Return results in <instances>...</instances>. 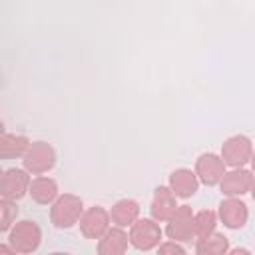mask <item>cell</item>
I'll return each instance as SVG.
<instances>
[{
  "label": "cell",
  "mask_w": 255,
  "mask_h": 255,
  "mask_svg": "<svg viewBox=\"0 0 255 255\" xmlns=\"http://www.w3.org/2000/svg\"><path fill=\"white\" fill-rule=\"evenodd\" d=\"M128 239L129 237L120 227L108 229L98 243V253L100 255H122L128 249Z\"/></svg>",
  "instance_id": "cell-14"
},
{
  "label": "cell",
  "mask_w": 255,
  "mask_h": 255,
  "mask_svg": "<svg viewBox=\"0 0 255 255\" xmlns=\"http://www.w3.org/2000/svg\"><path fill=\"white\" fill-rule=\"evenodd\" d=\"M251 195H253V201H255V179H253V185H251Z\"/></svg>",
  "instance_id": "cell-22"
},
{
  "label": "cell",
  "mask_w": 255,
  "mask_h": 255,
  "mask_svg": "<svg viewBox=\"0 0 255 255\" xmlns=\"http://www.w3.org/2000/svg\"><path fill=\"white\" fill-rule=\"evenodd\" d=\"M215 213L209 211V209H203L199 213H195V237L197 239H203L207 235H211L215 231Z\"/></svg>",
  "instance_id": "cell-19"
},
{
  "label": "cell",
  "mask_w": 255,
  "mask_h": 255,
  "mask_svg": "<svg viewBox=\"0 0 255 255\" xmlns=\"http://www.w3.org/2000/svg\"><path fill=\"white\" fill-rule=\"evenodd\" d=\"M227 249H229V243L223 233H211L203 239H197V245H195V251L199 255H221Z\"/></svg>",
  "instance_id": "cell-18"
},
{
  "label": "cell",
  "mask_w": 255,
  "mask_h": 255,
  "mask_svg": "<svg viewBox=\"0 0 255 255\" xmlns=\"http://www.w3.org/2000/svg\"><path fill=\"white\" fill-rule=\"evenodd\" d=\"M82 211H84L82 199L76 197V195L66 193V195H60L54 201L52 211H50V219L58 229H70L72 225H76L80 221Z\"/></svg>",
  "instance_id": "cell-1"
},
{
  "label": "cell",
  "mask_w": 255,
  "mask_h": 255,
  "mask_svg": "<svg viewBox=\"0 0 255 255\" xmlns=\"http://www.w3.org/2000/svg\"><path fill=\"white\" fill-rule=\"evenodd\" d=\"M251 185H253V175L251 171L247 169H241V167H235L233 171L225 173L223 179H221V191L229 197L233 195H243L247 191H251Z\"/></svg>",
  "instance_id": "cell-12"
},
{
  "label": "cell",
  "mask_w": 255,
  "mask_h": 255,
  "mask_svg": "<svg viewBox=\"0 0 255 255\" xmlns=\"http://www.w3.org/2000/svg\"><path fill=\"white\" fill-rule=\"evenodd\" d=\"M185 249L181 245H177V241L171 239V243H163L159 245V253H183Z\"/></svg>",
  "instance_id": "cell-21"
},
{
  "label": "cell",
  "mask_w": 255,
  "mask_h": 255,
  "mask_svg": "<svg viewBox=\"0 0 255 255\" xmlns=\"http://www.w3.org/2000/svg\"><path fill=\"white\" fill-rule=\"evenodd\" d=\"M251 167H253V171H255V153L251 155Z\"/></svg>",
  "instance_id": "cell-23"
},
{
  "label": "cell",
  "mask_w": 255,
  "mask_h": 255,
  "mask_svg": "<svg viewBox=\"0 0 255 255\" xmlns=\"http://www.w3.org/2000/svg\"><path fill=\"white\" fill-rule=\"evenodd\" d=\"M161 229L151 219H135L129 229V243L139 251H149L159 245Z\"/></svg>",
  "instance_id": "cell-4"
},
{
  "label": "cell",
  "mask_w": 255,
  "mask_h": 255,
  "mask_svg": "<svg viewBox=\"0 0 255 255\" xmlns=\"http://www.w3.org/2000/svg\"><path fill=\"white\" fill-rule=\"evenodd\" d=\"M251 155H253V145L247 135H233L225 139L221 145V157L225 165L241 167L247 161H251Z\"/></svg>",
  "instance_id": "cell-6"
},
{
  "label": "cell",
  "mask_w": 255,
  "mask_h": 255,
  "mask_svg": "<svg viewBox=\"0 0 255 255\" xmlns=\"http://www.w3.org/2000/svg\"><path fill=\"white\" fill-rule=\"evenodd\" d=\"M30 191V177L26 175L24 169H6L2 179H0V193L4 199H20Z\"/></svg>",
  "instance_id": "cell-8"
},
{
  "label": "cell",
  "mask_w": 255,
  "mask_h": 255,
  "mask_svg": "<svg viewBox=\"0 0 255 255\" xmlns=\"http://www.w3.org/2000/svg\"><path fill=\"white\" fill-rule=\"evenodd\" d=\"M8 241L12 245V251L32 253L38 249V245L42 241V231L34 221H20L12 227Z\"/></svg>",
  "instance_id": "cell-3"
},
{
  "label": "cell",
  "mask_w": 255,
  "mask_h": 255,
  "mask_svg": "<svg viewBox=\"0 0 255 255\" xmlns=\"http://www.w3.org/2000/svg\"><path fill=\"white\" fill-rule=\"evenodd\" d=\"M219 217H221V221H223L225 227L239 229V227H243L247 223L249 211H247V205L243 201L229 197V199L221 201V205H219Z\"/></svg>",
  "instance_id": "cell-10"
},
{
  "label": "cell",
  "mask_w": 255,
  "mask_h": 255,
  "mask_svg": "<svg viewBox=\"0 0 255 255\" xmlns=\"http://www.w3.org/2000/svg\"><path fill=\"white\" fill-rule=\"evenodd\" d=\"M28 193L32 195V199H34L36 203L48 205V203H52V201L56 199V195H58V185H56V181H54L52 177L40 175V177H36V179L30 181V191H28Z\"/></svg>",
  "instance_id": "cell-15"
},
{
  "label": "cell",
  "mask_w": 255,
  "mask_h": 255,
  "mask_svg": "<svg viewBox=\"0 0 255 255\" xmlns=\"http://www.w3.org/2000/svg\"><path fill=\"white\" fill-rule=\"evenodd\" d=\"M195 173L205 185H217L225 175V161L215 153H203L195 161Z\"/></svg>",
  "instance_id": "cell-9"
},
{
  "label": "cell",
  "mask_w": 255,
  "mask_h": 255,
  "mask_svg": "<svg viewBox=\"0 0 255 255\" xmlns=\"http://www.w3.org/2000/svg\"><path fill=\"white\" fill-rule=\"evenodd\" d=\"M110 213L100 207V205H94L90 207L82 217H80V231L84 237L88 239H102L104 233L108 231V225H110Z\"/></svg>",
  "instance_id": "cell-7"
},
{
  "label": "cell",
  "mask_w": 255,
  "mask_h": 255,
  "mask_svg": "<svg viewBox=\"0 0 255 255\" xmlns=\"http://www.w3.org/2000/svg\"><path fill=\"white\" fill-rule=\"evenodd\" d=\"M137 215H139V205L133 199H120L110 211V217L118 227H128V225L131 227Z\"/></svg>",
  "instance_id": "cell-16"
},
{
  "label": "cell",
  "mask_w": 255,
  "mask_h": 255,
  "mask_svg": "<svg viewBox=\"0 0 255 255\" xmlns=\"http://www.w3.org/2000/svg\"><path fill=\"white\" fill-rule=\"evenodd\" d=\"M197 185H199L197 183V173H193L191 169L181 167V169H175L169 175V187L173 189V193L177 197H183V199L191 197L197 191Z\"/></svg>",
  "instance_id": "cell-13"
},
{
  "label": "cell",
  "mask_w": 255,
  "mask_h": 255,
  "mask_svg": "<svg viewBox=\"0 0 255 255\" xmlns=\"http://www.w3.org/2000/svg\"><path fill=\"white\" fill-rule=\"evenodd\" d=\"M0 209H2V225H0V229H2V231H8L10 225L14 223L16 215H18V207L12 203V199H4V197H2Z\"/></svg>",
  "instance_id": "cell-20"
},
{
  "label": "cell",
  "mask_w": 255,
  "mask_h": 255,
  "mask_svg": "<svg viewBox=\"0 0 255 255\" xmlns=\"http://www.w3.org/2000/svg\"><path fill=\"white\" fill-rule=\"evenodd\" d=\"M167 237L173 241H189L195 237V215L189 205H179L171 215L167 229Z\"/></svg>",
  "instance_id": "cell-5"
},
{
  "label": "cell",
  "mask_w": 255,
  "mask_h": 255,
  "mask_svg": "<svg viewBox=\"0 0 255 255\" xmlns=\"http://www.w3.org/2000/svg\"><path fill=\"white\" fill-rule=\"evenodd\" d=\"M175 193L173 189L169 187H157L155 189V195H153V201H151V215L155 221H169L171 215L175 213V209L179 207L175 203Z\"/></svg>",
  "instance_id": "cell-11"
},
{
  "label": "cell",
  "mask_w": 255,
  "mask_h": 255,
  "mask_svg": "<svg viewBox=\"0 0 255 255\" xmlns=\"http://www.w3.org/2000/svg\"><path fill=\"white\" fill-rule=\"evenodd\" d=\"M56 163V151L50 143L46 141H34L30 143L26 155H24V167L26 171L34 173V175H42L46 171H50Z\"/></svg>",
  "instance_id": "cell-2"
},
{
  "label": "cell",
  "mask_w": 255,
  "mask_h": 255,
  "mask_svg": "<svg viewBox=\"0 0 255 255\" xmlns=\"http://www.w3.org/2000/svg\"><path fill=\"white\" fill-rule=\"evenodd\" d=\"M28 147H30V141H28V137H24V135L4 133V135L0 137V157H2V159L26 155Z\"/></svg>",
  "instance_id": "cell-17"
}]
</instances>
